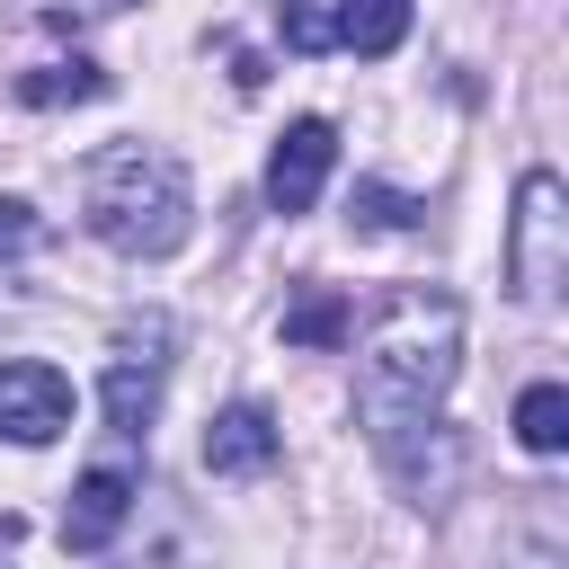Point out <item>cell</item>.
<instances>
[{
	"instance_id": "obj_9",
	"label": "cell",
	"mask_w": 569,
	"mask_h": 569,
	"mask_svg": "<svg viewBox=\"0 0 569 569\" xmlns=\"http://www.w3.org/2000/svg\"><path fill=\"white\" fill-rule=\"evenodd\" d=\"M347 293L338 284H302L293 302H284V347H311V356H329V347H347Z\"/></svg>"
},
{
	"instance_id": "obj_16",
	"label": "cell",
	"mask_w": 569,
	"mask_h": 569,
	"mask_svg": "<svg viewBox=\"0 0 569 569\" xmlns=\"http://www.w3.org/2000/svg\"><path fill=\"white\" fill-rule=\"evenodd\" d=\"M124 0H44V18L53 27H89V18H116Z\"/></svg>"
},
{
	"instance_id": "obj_13",
	"label": "cell",
	"mask_w": 569,
	"mask_h": 569,
	"mask_svg": "<svg viewBox=\"0 0 569 569\" xmlns=\"http://www.w3.org/2000/svg\"><path fill=\"white\" fill-rule=\"evenodd\" d=\"M365 231H409L427 204H409V196H391V187H373V178H356V204H347Z\"/></svg>"
},
{
	"instance_id": "obj_8",
	"label": "cell",
	"mask_w": 569,
	"mask_h": 569,
	"mask_svg": "<svg viewBox=\"0 0 569 569\" xmlns=\"http://www.w3.org/2000/svg\"><path fill=\"white\" fill-rule=\"evenodd\" d=\"M160 365H169V356H116V365H107L98 400H107V427H116V436H142V427H151V409H160Z\"/></svg>"
},
{
	"instance_id": "obj_3",
	"label": "cell",
	"mask_w": 569,
	"mask_h": 569,
	"mask_svg": "<svg viewBox=\"0 0 569 569\" xmlns=\"http://www.w3.org/2000/svg\"><path fill=\"white\" fill-rule=\"evenodd\" d=\"M507 276L525 302H551L569 284V196L551 169H525L516 187V222H507Z\"/></svg>"
},
{
	"instance_id": "obj_7",
	"label": "cell",
	"mask_w": 569,
	"mask_h": 569,
	"mask_svg": "<svg viewBox=\"0 0 569 569\" xmlns=\"http://www.w3.org/2000/svg\"><path fill=\"white\" fill-rule=\"evenodd\" d=\"M276 453H284V436H276V418H267L258 400H240V409H222V418L204 427V471H222V480H231V471H267Z\"/></svg>"
},
{
	"instance_id": "obj_12",
	"label": "cell",
	"mask_w": 569,
	"mask_h": 569,
	"mask_svg": "<svg viewBox=\"0 0 569 569\" xmlns=\"http://www.w3.org/2000/svg\"><path fill=\"white\" fill-rule=\"evenodd\" d=\"M516 445H525V453H560V445H569V391H560V382L516 391Z\"/></svg>"
},
{
	"instance_id": "obj_4",
	"label": "cell",
	"mask_w": 569,
	"mask_h": 569,
	"mask_svg": "<svg viewBox=\"0 0 569 569\" xmlns=\"http://www.w3.org/2000/svg\"><path fill=\"white\" fill-rule=\"evenodd\" d=\"M62 427H71V382H62L44 356L0 365V436H9V445H53Z\"/></svg>"
},
{
	"instance_id": "obj_2",
	"label": "cell",
	"mask_w": 569,
	"mask_h": 569,
	"mask_svg": "<svg viewBox=\"0 0 569 569\" xmlns=\"http://www.w3.org/2000/svg\"><path fill=\"white\" fill-rule=\"evenodd\" d=\"M80 213L107 249L124 258H169L196 222V196H187V169L160 151V142H107L89 160V187H80Z\"/></svg>"
},
{
	"instance_id": "obj_14",
	"label": "cell",
	"mask_w": 569,
	"mask_h": 569,
	"mask_svg": "<svg viewBox=\"0 0 569 569\" xmlns=\"http://www.w3.org/2000/svg\"><path fill=\"white\" fill-rule=\"evenodd\" d=\"M284 44H293V53H329V44H338L329 0H284Z\"/></svg>"
},
{
	"instance_id": "obj_6",
	"label": "cell",
	"mask_w": 569,
	"mask_h": 569,
	"mask_svg": "<svg viewBox=\"0 0 569 569\" xmlns=\"http://www.w3.org/2000/svg\"><path fill=\"white\" fill-rule=\"evenodd\" d=\"M133 471H116V462H98L80 489H71V507H62V551H107L116 533H124V516H133Z\"/></svg>"
},
{
	"instance_id": "obj_15",
	"label": "cell",
	"mask_w": 569,
	"mask_h": 569,
	"mask_svg": "<svg viewBox=\"0 0 569 569\" xmlns=\"http://www.w3.org/2000/svg\"><path fill=\"white\" fill-rule=\"evenodd\" d=\"M36 231H44V222H36V204L0 196V267H9V258H27V249H36Z\"/></svg>"
},
{
	"instance_id": "obj_1",
	"label": "cell",
	"mask_w": 569,
	"mask_h": 569,
	"mask_svg": "<svg viewBox=\"0 0 569 569\" xmlns=\"http://www.w3.org/2000/svg\"><path fill=\"white\" fill-rule=\"evenodd\" d=\"M462 373V302L453 293H391L382 320L356 338V409L391 480L427 507L453 480V436H445V391Z\"/></svg>"
},
{
	"instance_id": "obj_11",
	"label": "cell",
	"mask_w": 569,
	"mask_h": 569,
	"mask_svg": "<svg viewBox=\"0 0 569 569\" xmlns=\"http://www.w3.org/2000/svg\"><path fill=\"white\" fill-rule=\"evenodd\" d=\"M116 80L98 71V62H44V71H27L18 80V107H89V98H107Z\"/></svg>"
},
{
	"instance_id": "obj_5",
	"label": "cell",
	"mask_w": 569,
	"mask_h": 569,
	"mask_svg": "<svg viewBox=\"0 0 569 569\" xmlns=\"http://www.w3.org/2000/svg\"><path fill=\"white\" fill-rule=\"evenodd\" d=\"M329 169H338L329 116H293L284 142H276V160H267V204H276V213H311L320 187H329Z\"/></svg>"
},
{
	"instance_id": "obj_10",
	"label": "cell",
	"mask_w": 569,
	"mask_h": 569,
	"mask_svg": "<svg viewBox=\"0 0 569 569\" xmlns=\"http://www.w3.org/2000/svg\"><path fill=\"white\" fill-rule=\"evenodd\" d=\"M329 27H338V44H347V53H365V62H373V53H391V44L409 36V0H338V9H329Z\"/></svg>"
}]
</instances>
